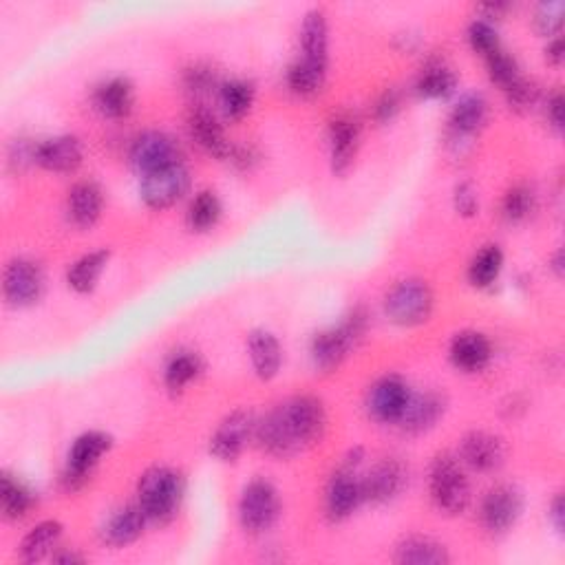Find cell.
<instances>
[{"label": "cell", "instance_id": "obj_31", "mask_svg": "<svg viewBox=\"0 0 565 565\" xmlns=\"http://www.w3.org/2000/svg\"><path fill=\"white\" fill-rule=\"evenodd\" d=\"M486 120V102L479 95H466L453 109L451 126L460 135H471Z\"/></svg>", "mask_w": 565, "mask_h": 565}, {"label": "cell", "instance_id": "obj_13", "mask_svg": "<svg viewBox=\"0 0 565 565\" xmlns=\"http://www.w3.org/2000/svg\"><path fill=\"white\" fill-rule=\"evenodd\" d=\"M409 398V389L400 378H382L369 391V411L380 422H398Z\"/></svg>", "mask_w": 565, "mask_h": 565}, {"label": "cell", "instance_id": "obj_26", "mask_svg": "<svg viewBox=\"0 0 565 565\" xmlns=\"http://www.w3.org/2000/svg\"><path fill=\"white\" fill-rule=\"evenodd\" d=\"M95 106L98 111L113 120L126 117L133 109V87L129 80L124 78H113L104 82L102 87L95 91Z\"/></svg>", "mask_w": 565, "mask_h": 565}, {"label": "cell", "instance_id": "obj_24", "mask_svg": "<svg viewBox=\"0 0 565 565\" xmlns=\"http://www.w3.org/2000/svg\"><path fill=\"white\" fill-rule=\"evenodd\" d=\"M396 563L402 565H444L451 557L442 543L429 537H409L396 548Z\"/></svg>", "mask_w": 565, "mask_h": 565}, {"label": "cell", "instance_id": "obj_5", "mask_svg": "<svg viewBox=\"0 0 565 565\" xmlns=\"http://www.w3.org/2000/svg\"><path fill=\"white\" fill-rule=\"evenodd\" d=\"M276 409H279L287 431H290V435L294 437L298 449L314 444L323 437L327 418H325L323 404L316 398L298 396Z\"/></svg>", "mask_w": 565, "mask_h": 565}, {"label": "cell", "instance_id": "obj_8", "mask_svg": "<svg viewBox=\"0 0 565 565\" xmlns=\"http://www.w3.org/2000/svg\"><path fill=\"white\" fill-rule=\"evenodd\" d=\"M254 422L248 411H234L226 420L219 424L210 440V453L219 457L223 462H232L243 453L245 444L250 442V435L254 433Z\"/></svg>", "mask_w": 565, "mask_h": 565}, {"label": "cell", "instance_id": "obj_18", "mask_svg": "<svg viewBox=\"0 0 565 565\" xmlns=\"http://www.w3.org/2000/svg\"><path fill=\"white\" fill-rule=\"evenodd\" d=\"M360 137V124L354 115H338L329 129V142H332V166L334 173L343 175L349 170L356 157Z\"/></svg>", "mask_w": 565, "mask_h": 565}, {"label": "cell", "instance_id": "obj_21", "mask_svg": "<svg viewBox=\"0 0 565 565\" xmlns=\"http://www.w3.org/2000/svg\"><path fill=\"white\" fill-rule=\"evenodd\" d=\"M444 413V400L437 393H422V396L409 398L407 407L400 415V424L404 431L409 433H422L429 431L435 422L442 418Z\"/></svg>", "mask_w": 565, "mask_h": 565}, {"label": "cell", "instance_id": "obj_15", "mask_svg": "<svg viewBox=\"0 0 565 565\" xmlns=\"http://www.w3.org/2000/svg\"><path fill=\"white\" fill-rule=\"evenodd\" d=\"M460 453L464 464L479 473L495 471V468H499L501 462H504V446H501V440L484 431L468 433L462 440Z\"/></svg>", "mask_w": 565, "mask_h": 565}, {"label": "cell", "instance_id": "obj_50", "mask_svg": "<svg viewBox=\"0 0 565 565\" xmlns=\"http://www.w3.org/2000/svg\"><path fill=\"white\" fill-rule=\"evenodd\" d=\"M56 561L58 563H82V557H78V554H73V552L71 554L67 552V554H58Z\"/></svg>", "mask_w": 565, "mask_h": 565}, {"label": "cell", "instance_id": "obj_28", "mask_svg": "<svg viewBox=\"0 0 565 565\" xmlns=\"http://www.w3.org/2000/svg\"><path fill=\"white\" fill-rule=\"evenodd\" d=\"M362 499L360 482H356L351 473H338L334 475L332 484L327 490V510L329 515L336 519H343L356 510Z\"/></svg>", "mask_w": 565, "mask_h": 565}, {"label": "cell", "instance_id": "obj_19", "mask_svg": "<svg viewBox=\"0 0 565 565\" xmlns=\"http://www.w3.org/2000/svg\"><path fill=\"white\" fill-rule=\"evenodd\" d=\"M303 62L318 71H327V20L321 9L307 12L303 20Z\"/></svg>", "mask_w": 565, "mask_h": 565}, {"label": "cell", "instance_id": "obj_30", "mask_svg": "<svg viewBox=\"0 0 565 565\" xmlns=\"http://www.w3.org/2000/svg\"><path fill=\"white\" fill-rule=\"evenodd\" d=\"M60 535H62V526L58 521H42V524H38L25 537L23 548H20L23 559L29 563L42 561L53 548H56Z\"/></svg>", "mask_w": 565, "mask_h": 565}, {"label": "cell", "instance_id": "obj_44", "mask_svg": "<svg viewBox=\"0 0 565 565\" xmlns=\"http://www.w3.org/2000/svg\"><path fill=\"white\" fill-rule=\"evenodd\" d=\"M184 84H186V89L193 91V93H208L217 84V76L210 67L195 65V67H190L186 71Z\"/></svg>", "mask_w": 565, "mask_h": 565}, {"label": "cell", "instance_id": "obj_47", "mask_svg": "<svg viewBox=\"0 0 565 565\" xmlns=\"http://www.w3.org/2000/svg\"><path fill=\"white\" fill-rule=\"evenodd\" d=\"M548 120L552 122L554 129H561L563 126V95L554 93L552 100L548 102Z\"/></svg>", "mask_w": 565, "mask_h": 565}, {"label": "cell", "instance_id": "obj_34", "mask_svg": "<svg viewBox=\"0 0 565 565\" xmlns=\"http://www.w3.org/2000/svg\"><path fill=\"white\" fill-rule=\"evenodd\" d=\"M252 102H254V89L250 82L232 80L221 87V106L232 120H239V117L248 113Z\"/></svg>", "mask_w": 565, "mask_h": 565}, {"label": "cell", "instance_id": "obj_36", "mask_svg": "<svg viewBox=\"0 0 565 565\" xmlns=\"http://www.w3.org/2000/svg\"><path fill=\"white\" fill-rule=\"evenodd\" d=\"M201 371V362L195 354H177L166 367V387L170 391H181L188 382H193Z\"/></svg>", "mask_w": 565, "mask_h": 565}, {"label": "cell", "instance_id": "obj_6", "mask_svg": "<svg viewBox=\"0 0 565 565\" xmlns=\"http://www.w3.org/2000/svg\"><path fill=\"white\" fill-rule=\"evenodd\" d=\"M276 517H279V497L272 484L257 479L243 490L239 504V519L241 526L248 532H263L268 530Z\"/></svg>", "mask_w": 565, "mask_h": 565}, {"label": "cell", "instance_id": "obj_33", "mask_svg": "<svg viewBox=\"0 0 565 565\" xmlns=\"http://www.w3.org/2000/svg\"><path fill=\"white\" fill-rule=\"evenodd\" d=\"M501 265H504V254H501L497 245H488V248L479 252L475 261L471 263L468 279H471L475 287H488L490 283L497 281Z\"/></svg>", "mask_w": 565, "mask_h": 565}, {"label": "cell", "instance_id": "obj_42", "mask_svg": "<svg viewBox=\"0 0 565 565\" xmlns=\"http://www.w3.org/2000/svg\"><path fill=\"white\" fill-rule=\"evenodd\" d=\"M506 95H508V104L513 106L515 111H528L530 106L537 102L539 91H537V87L532 82L519 78L517 82H513L506 89Z\"/></svg>", "mask_w": 565, "mask_h": 565}, {"label": "cell", "instance_id": "obj_23", "mask_svg": "<svg viewBox=\"0 0 565 565\" xmlns=\"http://www.w3.org/2000/svg\"><path fill=\"white\" fill-rule=\"evenodd\" d=\"M102 190L93 181H82L69 193V215L80 228H89L102 212Z\"/></svg>", "mask_w": 565, "mask_h": 565}, {"label": "cell", "instance_id": "obj_35", "mask_svg": "<svg viewBox=\"0 0 565 565\" xmlns=\"http://www.w3.org/2000/svg\"><path fill=\"white\" fill-rule=\"evenodd\" d=\"M221 217V204L215 193H199L188 210V223L190 228L197 232L210 230Z\"/></svg>", "mask_w": 565, "mask_h": 565}, {"label": "cell", "instance_id": "obj_17", "mask_svg": "<svg viewBox=\"0 0 565 565\" xmlns=\"http://www.w3.org/2000/svg\"><path fill=\"white\" fill-rule=\"evenodd\" d=\"M34 159L42 168L53 170V173H71L82 162V146L76 137H53V140L36 146Z\"/></svg>", "mask_w": 565, "mask_h": 565}, {"label": "cell", "instance_id": "obj_45", "mask_svg": "<svg viewBox=\"0 0 565 565\" xmlns=\"http://www.w3.org/2000/svg\"><path fill=\"white\" fill-rule=\"evenodd\" d=\"M398 109H400L398 93H396V91L382 93V98H380L378 104H376V120L385 124V122L393 120V115L398 113Z\"/></svg>", "mask_w": 565, "mask_h": 565}, {"label": "cell", "instance_id": "obj_29", "mask_svg": "<svg viewBox=\"0 0 565 565\" xmlns=\"http://www.w3.org/2000/svg\"><path fill=\"white\" fill-rule=\"evenodd\" d=\"M106 263H109V252L106 250L87 254V257H82L80 261L73 263V268L69 270V276H67L69 285L80 294H89L95 287V283H98L100 274L106 268Z\"/></svg>", "mask_w": 565, "mask_h": 565}, {"label": "cell", "instance_id": "obj_38", "mask_svg": "<svg viewBox=\"0 0 565 565\" xmlns=\"http://www.w3.org/2000/svg\"><path fill=\"white\" fill-rule=\"evenodd\" d=\"M325 80V73L318 71L314 67H309L307 62L298 60L290 67L287 73V82H290V89L298 95H309L321 89V84Z\"/></svg>", "mask_w": 565, "mask_h": 565}, {"label": "cell", "instance_id": "obj_20", "mask_svg": "<svg viewBox=\"0 0 565 565\" xmlns=\"http://www.w3.org/2000/svg\"><path fill=\"white\" fill-rule=\"evenodd\" d=\"M254 437L259 440L261 449L268 451L274 457H290L301 451L296 446L290 431H287L279 409H274L272 413L265 415L261 422L254 424Z\"/></svg>", "mask_w": 565, "mask_h": 565}, {"label": "cell", "instance_id": "obj_1", "mask_svg": "<svg viewBox=\"0 0 565 565\" xmlns=\"http://www.w3.org/2000/svg\"><path fill=\"white\" fill-rule=\"evenodd\" d=\"M367 332V314L365 309H354L338 327L321 332L312 340V358L316 367L325 371L338 367L349 351L354 349Z\"/></svg>", "mask_w": 565, "mask_h": 565}, {"label": "cell", "instance_id": "obj_16", "mask_svg": "<svg viewBox=\"0 0 565 565\" xmlns=\"http://www.w3.org/2000/svg\"><path fill=\"white\" fill-rule=\"evenodd\" d=\"M404 466L396 460H385L371 468L367 473V477L360 482L362 488V499H371V501H389L396 497L402 486H404Z\"/></svg>", "mask_w": 565, "mask_h": 565}, {"label": "cell", "instance_id": "obj_14", "mask_svg": "<svg viewBox=\"0 0 565 565\" xmlns=\"http://www.w3.org/2000/svg\"><path fill=\"white\" fill-rule=\"evenodd\" d=\"M188 129L193 140L204 148L208 155H215L219 159L228 157L232 144L226 140V133L221 129L217 115L206 109V106H195V109L190 111Z\"/></svg>", "mask_w": 565, "mask_h": 565}, {"label": "cell", "instance_id": "obj_11", "mask_svg": "<svg viewBox=\"0 0 565 565\" xmlns=\"http://www.w3.org/2000/svg\"><path fill=\"white\" fill-rule=\"evenodd\" d=\"M521 515V493L510 484L495 486L482 504V521L490 532H506Z\"/></svg>", "mask_w": 565, "mask_h": 565}, {"label": "cell", "instance_id": "obj_4", "mask_svg": "<svg viewBox=\"0 0 565 565\" xmlns=\"http://www.w3.org/2000/svg\"><path fill=\"white\" fill-rule=\"evenodd\" d=\"M387 316L396 325L413 327L429 321L433 312V292L422 281H400L385 298Z\"/></svg>", "mask_w": 565, "mask_h": 565}, {"label": "cell", "instance_id": "obj_32", "mask_svg": "<svg viewBox=\"0 0 565 565\" xmlns=\"http://www.w3.org/2000/svg\"><path fill=\"white\" fill-rule=\"evenodd\" d=\"M0 499H3V513L7 519H20L31 508V493L9 473L0 477Z\"/></svg>", "mask_w": 565, "mask_h": 565}, {"label": "cell", "instance_id": "obj_7", "mask_svg": "<svg viewBox=\"0 0 565 565\" xmlns=\"http://www.w3.org/2000/svg\"><path fill=\"white\" fill-rule=\"evenodd\" d=\"M188 170L177 164H170L166 168H159L155 173L144 175L142 181V199L146 201V206H151L155 210L170 208L173 204L186 195L188 190Z\"/></svg>", "mask_w": 565, "mask_h": 565}, {"label": "cell", "instance_id": "obj_46", "mask_svg": "<svg viewBox=\"0 0 565 565\" xmlns=\"http://www.w3.org/2000/svg\"><path fill=\"white\" fill-rule=\"evenodd\" d=\"M455 208L462 212V215L471 217L477 210V197L471 184H460L455 190Z\"/></svg>", "mask_w": 565, "mask_h": 565}, {"label": "cell", "instance_id": "obj_12", "mask_svg": "<svg viewBox=\"0 0 565 565\" xmlns=\"http://www.w3.org/2000/svg\"><path fill=\"white\" fill-rule=\"evenodd\" d=\"M42 274L34 263H29L25 259H18L9 263V268L5 272V298L9 305L23 307L38 301L42 294Z\"/></svg>", "mask_w": 565, "mask_h": 565}, {"label": "cell", "instance_id": "obj_2", "mask_svg": "<svg viewBox=\"0 0 565 565\" xmlns=\"http://www.w3.org/2000/svg\"><path fill=\"white\" fill-rule=\"evenodd\" d=\"M431 497L446 515H460L471 501V486L453 455H437L431 466Z\"/></svg>", "mask_w": 565, "mask_h": 565}, {"label": "cell", "instance_id": "obj_3", "mask_svg": "<svg viewBox=\"0 0 565 565\" xmlns=\"http://www.w3.org/2000/svg\"><path fill=\"white\" fill-rule=\"evenodd\" d=\"M140 506L148 519L164 521L175 515L181 499V477L170 468H151L140 479Z\"/></svg>", "mask_w": 565, "mask_h": 565}, {"label": "cell", "instance_id": "obj_48", "mask_svg": "<svg viewBox=\"0 0 565 565\" xmlns=\"http://www.w3.org/2000/svg\"><path fill=\"white\" fill-rule=\"evenodd\" d=\"M546 53H548V60L550 62H554V65H559V62L563 60V42H561V38H554L550 45H548Z\"/></svg>", "mask_w": 565, "mask_h": 565}, {"label": "cell", "instance_id": "obj_27", "mask_svg": "<svg viewBox=\"0 0 565 565\" xmlns=\"http://www.w3.org/2000/svg\"><path fill=\"white\" fill-rule=\"evenodd\" d=\"M250 347V358L254 371L259 373V378L270 380L279 373L281 367V345L270 332H263V329H257V332L250 334L248 340Z\"/></svg>", "mask_w": 565, "mask_h": 565}, {"label": "cell", "instance_id": "obj_43", "mask_svg": "<svg viewBox=\"0 0 565 565\" xmlns=\"http://www.w3.org/2000/svg\"><path fill=\"white\" fill-rule=\"evenodd\" d=\"M563 12L565 5L559 3V0H554V3H543L537 12V27L541 34L546 36L557 34L563 23Z\"/></svg>", "mask_w": 565, "mask_h": 565}, {"label": "cell", "instance_id": "obj_41", "mask_svg": "<svg viewBox=\"0 0 565 565\" xmlns=\"http://www.w3.org/2000/svg\"><path fill=\"white\" fill-rule=\"evenodd\" d=\"M468 40H471V47L484 56H490V53L499 49V40H497V31L493 29V25L486 23V20H477V23L471 25L468 29Z\"/></svg>", "mask_w": 565, "mask_h": 565}, {"label": "cell", "instance_id": "obj_49", "mask_svg": "<svg viewBox=\"0 0 565 565\" xmlns=\"http://www.w3.org/2000/svg\"><path fill=\"white\" fill-rule=\"evenodd\" d=\"M550 517L554 521V526H557V530H563V497L561 495L552 501Z\"/></svg>", "mask_w": 565, "mask_h": 565}, {"label": "cell", "instance_id": "obj_40", "mask_svg": "<svg viewBox=\"0 0 565 565\" xmlns=\"http://www.w3.org/2000/svg\"><path fill=\"white\" fill-rule=\"evenodd\" d=\"M532 208H535V195H532L528 186H515L513 190H508L504 199V217L508 221H524L526 217H530Z\"/></svg>", "mask_w": 565, "mask_h": 565}, {"label": "cell", "instance_id": "obj_25", "mask_svg": "<svg viewBox=\"0 0 565 565\" xmlns=\"http://www.w3.org/2000/svg\"><path fill=\"white\" fill-rule=\"evenodd\" d=\"M146 513L142 506H126L120 513L113 515L104 528V539L111 546H129V543L140 539L146 526Z\"/></svg>", "mask_w": 565, "mask_h": 565}, {"label": "cell", "instance_id": "obj_9", "mask_svg": "<svg viewBox=\"0 0 565 565\" xmlns=\"http://www.w3.org/2000/svg\"><path fill=\"white\" fill-rule=\"evenodd\" d=\"M111 449V437L91 431L80 435L73 449L69 451V464L65 473V482L69 488L80 486L87 475L91 473V468L100 462V457Z\"/></svg>", "mask_w": 565, "mask_h": 565}, {"label": "cell", "instance_id": "obj_37", "mask_svg": "<svg viewBox=\"0 0 565 565\" xmlns=\"http://www.w3.org/2000/svg\"><path fill=\"white\" fill-rule=\"evenodd\" d=\"M455 89V76L451 69L442 65H433L422 73L418 82V91L424 98H444Z\"/></svg>", "mask_w": 565, "mask_h": 565}, {"label": "cell", "instance_id": "obj_10", "mask_svg": "<svg viewBox=\"0 0 565 565\" xmlns=\"http://www.w3.org/2000/svg\"><path fill=\"white\" fill-rule=\"evenodd\" d=\"M131 162L142 175L155 173L159 168L179 162V148L168 135L151 131L137 137V142L131 148Z\"/></svg>", "mask_w": 565, "mask_h": 565}, {"label": "cell", "instance_id": "obj_39", "mask_svg": "<svg viewBox=\"0 0 565 565\" xmlns=\"http://www.w3.org/2000/svg\"><path fill=\"white\" fill-rule=\"evenodd\" d=\"M486 60H488L490 78H493V82H497L504 91L510 87V84L521 78L515 58H510L506 51L497 49V51L490 53V56H486Z\"/></svg>", "mask_w": 565, "mask_h": 565}, {"label": "cell", "instance_id": "obj_22", "mask_svg": "<svg viewBox=\"0 0 565 565\" xmlns=\"http://www.w3.org/2000/svg\"><path fill=\"white\" fill-rule=\"evenodd\" d=\"M451 360L457 369L482 371L490 360L488 340L477 332H462L451 343Z\"/></svg>", "mask_w": 565, "mask_h": 565}]
</instances>
